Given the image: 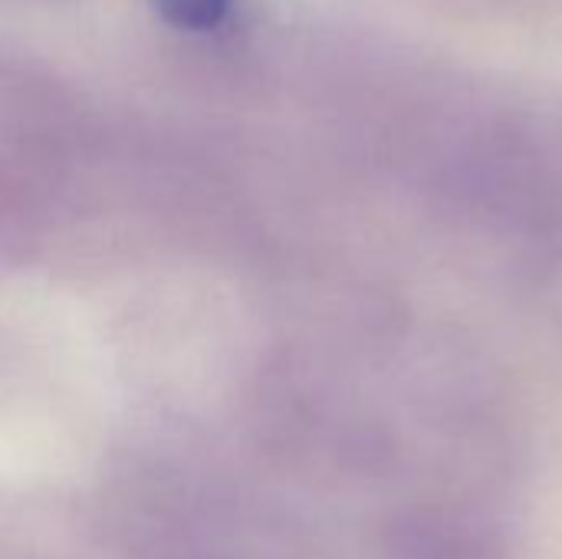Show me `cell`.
<instances>
[{"instance_id":"1","label":"cell","mask_w":562,"mask_h":559,"mask_svg":"<svg viewBox=\"0 0 562 559\" xmlns=\"http://www.w3.org/2000/svg\"><path fill=\"white\" fill-rule=\"evenodd\" d=\"M231 0H158L168 23L181 30H211L227 13Z\"/></svg>"}]
</instances>
